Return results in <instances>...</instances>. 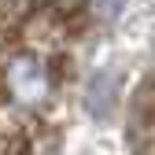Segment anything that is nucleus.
<instances>
[{"label": "nucleus", "mask_w": 155, "mask_h": 155, "mask_svg": "<svg viewBox=\"0 0 155 155\" xmlns=\"http://www.w3.org/2000/svg\"><path fill=\"white\" fill-rule=\"evenodd\" d=\"M8 85H11V92L18 96V100H41L48 81H45L41 63H33L30 55H22V59H15L8 67Z\"/></svg>", "instance_id": "obj_1"}]
</instances>
